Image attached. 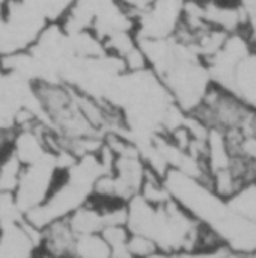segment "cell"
Returning a JSON list of instances; mask_svg holds the SVG:
<instances>
[{
  "instance_id": "6da1fadb",
  "label": "cell",
  "mask_w": 256,
  "mask_h": 258,
  "mask_svg": "<svg viewBox=\"0 0 256 258\" xmlns=\"http://www.w3.org/2000/svg\"><path fill=\"white\" fill-rule=\"evenodd\" d=\"M186 0H152L136 15L137 39H163L177 33Z\"/></svg>"
},
{
  "instance_id": "7a4b0ae2",
  "label": "cell",
  "mask_w": 256,
  "mask_h": 258,
  "mask_svg": "<svg viewBox=\"0 0 256 258\" xmlns=\"http://www.w3.org/2000/svg\"><path fill=\"white\" fill-rule=\"evenodd\" d=\"M228 91L256 107V51L252 50L238 62Z\"/></svg>"
}]
</instances>
